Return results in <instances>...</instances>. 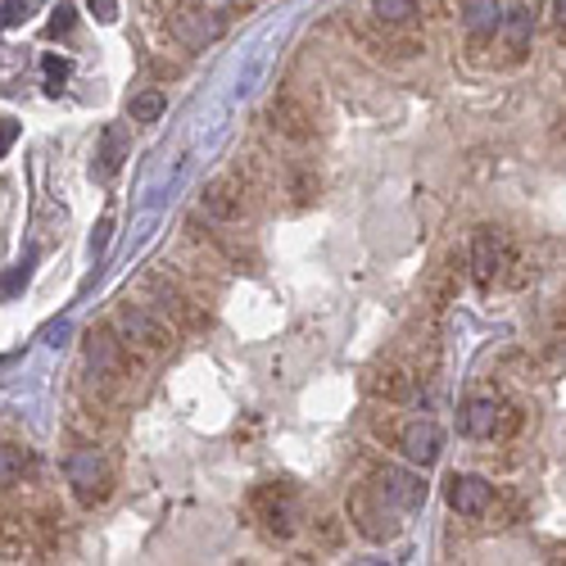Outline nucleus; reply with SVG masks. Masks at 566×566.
Returning a JSON list of instances; mask_svg holds the SVG:
<instances>
[{
	"mask_svg": "<svg viewBox=\"0 0 566 566\" xmlns=\"http://www.w3.org/2000/svg\"><path fill=\"white\" fill-rule=\"evenodd\" d=\"M371 485L381 490L390 503H399L403 512H412V507L427 503V481H421L417 471H408V467H395V462L376 467V471H371Z\"/></svg>",
	"mask_w": 566,
	"mask_h": 566,
	"instance_id": "nucleus-13",
	"label": "nucleus"
},
{
	"mask_svg": "<svg viewBox=\"0 0 566 566\" xmlns=\"http://www.w3.org/2000/svg\"><path fill=\"white\" fill-rule=\"evenodd\" d=\"M371 436L381 444H390V449H399L408 467H431L440 458V449H444V431H440V421H431V417H408L403 421L395 412H376L371 417Z\"/></svg>",
	"mask_w": 566,
	"mask_h": 566,
	"instance_id": "nucleus-2",
	"label": "nucleus"
},
{
	"mask_svg": "<svg viewBox=\"0 0 566 566\" xmlns=\"http://www.w3.org/2000/svg\"><path fill=\"white\" fill-rule=\"evenodd\" d=\"M200 205L218 227H241L254 218V186L245 181V172H222L205 186Z\"/></svg>",
	"mask_w": 566,
	"mask_h": 566,
	"instance_id": "nucleus-8",
	"label": "nucleus"
},
{
	"mask_svg": "<svg viewBox=\"0 0 566 566\" xmlns=\"http://www.w3.org/2000/svg\"><path fill=\"white\" fill-rule=\"evenodd\" d=\"M14 140H19V123H6V127H0V159L10 155V146H14Z\"/></svg>",
	"mask_w": 566,
	"mask_h": 566,
	"instance_id": "nucleus-26",
	"label": "nucleus"
},
{
	"mask_svg": "<svg viewBox=\"0 0 566 566\" xmlns=\"http://www.w3.org/2000/svg\"><path fill=\"white\" fill-rule=\"evenodd\" d=\"M531 36H535V6L531 0H516L512 10H503V23H499V64L516 69L526 55H531Z\"/></svg>",
	"mask_w": 566,
	"mask_h": 566,
	"instance_id": "nucleus-11",
	"label": "nucleus"
},
{
	"mask_svg": "<svg viewBox=\"0 0 566 566\" xmlns=\"http://www.w3.org/2000/svg\"><path fill=\"white\" fill-rule=\"evenodd\" d=\"M32 471H36V458L32 449L23 444H0V490H19L23 481H32Z\"/></svg>",
	"mask_w": 566,
	"mask_h": 566,
	"instance_id": "nucleus-17",
	"label": "nucleus"
},
{
	"mask_svg": "<svg viewBox=\"0 0 566 566\" xmlns=\"http://www.w3.org/2000/svg\"><path fill=\"white\" fill-rule=\"evenodd\" d=\"M41 69H45V77H51V91H60V82L69 77V64H64L60 55H45V60H41Z\"/></svg>",
	"mask_w": 566,
	"mask_h": 566,
	"instance_id": "nucleus-22",
	"label": "nucleus"
},
{
	"mask_svg": "<svg viewBox=\"0 0 566 566\" xmlns=\"http://www.w3.org/2000/svg\"><path fill=\"white\" fill-rule=\"evenodd\" d=\"M471 276H476V286L481 291H494L499 281H507V268H516V250L512 241L499 231V227H481L476 235H471Z\"/></svg>",
	"mask_w": 566,
	"mask_h": 566,
	"instance_id": "nucleus-9",
	"label": "nucleus"
},
{
	"mask_svg": "<svg viewBox=\"0 0 566 566\" xmlns=\"http://www.w3.org/2000/svg\"><path fill=\"white\" fill-rule=\"evenodd\" d=\"M96 159H101V172H105V177H114V172L123 168V159H127V132H123L118 123H109V127L101 132V155H96Z\"/></svg>",
	"mask_w": 566,
	"mask_h": 566,
	"instance_id": "nucleus-18",
	"label": "nucleus"
},
{
	"mask_svg": "<svg viewBox=\"0 0 566 566\" xmlns=\"http://www.w3.org/2000/svg\"><path fill=\"white\" fill-rule=\"evenodd\" d=\"M114 332L123 336V345H127L140 363H159V358H168V354L177 349V326H172L159 308H150V304L123 300V304L114 308Z\"/></svg>",
	"mask_w": 566,
	"mask_h": 566,
	"instance_id": "nucleus-1",
	"label": "nucleus"
},
{
	"mask_svg": "<svg viewBox=\"0 0 566 566\" xmlns=\"http://www.w3.org/2000/svg\"><path fill=\"white\" fill-rule=\"evenodd\" d=\"M553 19H557V32L566 36V0H553Z\"/></svg>",
	"mask_w": 566,
	"mask_h": 566,
	"instance_id": "nucleus-27",
	"label": "nucleus"
},
{
	"mask_svg": "<svg viewBox=\"0 0 566 566\" xmlns=\"http://www.w3.org/2000/svg\"><path fill=\"white\" fill-rule=\"evenodd\" d=\"M164 14H168V32H172L181 45H191V51L209 45L213 32H218L213 19H209V10L200 6V0H168Z\"/></svg>",
	"mask_w": 566,
	"mask_h": 566,
	"instance_id": "nucleus-12",
	"label": "nucleus"
},
{
	"mask_svg": "<svg viewBox=\"0 0 566 566\" xmlns=\"http://www.w3.org/2000/svg\"><path fill=\"white\" fill-rule=\"evenodd\" d=\"M399 503H390L381 490H376L371 481L354 485L349 490V503H345V516H349V526L367 539V544H386L399 535Z\"/></svg>",
	"mask_w": 566,
	"mask_h": 566,
	"instance_id": "nucleus-6",
	"label": "nucleus"
},
{
	"mask_svg": "<svg viewBox=\"0 0 566 566\" xmlns=\"http://www.w3.org/2000/svg\"><path fill=\"white\" fill-rule=\"evenodd\" d=\"M499 23H503L499 0H462V32H467L471 51H485V45H494Z\"/></svg>",
	"mask_w": 566,
	"mask_h": 566,
	"instance_id": "nucleus-16",
	"label": "nucleus"
},
{
	"mask_svg": "<svg viewBox=\"0 0 566 566\" xmlns=\"http://www.w3.org/2000/svg\"><path fill=\"white\" fill-rule=\"evenodd\" d=\"M64 476H69V490H73V499H77L82 507L109 503V494H114V485H118V471H114V462H109V453H105L101 444L73 449L69 462H64Z\"/></svg>",
	"mask_w": 566,
	"mask_h": 566,
	"instance_id": "nucleus-4",
	"label": "nucleus"
},
{
	"mask_svg": "<svg viewBox=\"0 0 566 566\" xmlns=\"http://www.w3.org/2000/svg\"><path fill=\"white\" fill-rule=\"evenodd\" d=\"M146 295H150V308H159L177 332H205L209 326V308L200 300V291L186 286V276L172 272V268H155L146 272Z\"/></svg>",
	"mask_w": 566,
	"mask_h": 566,
	"instance_id": "nucleus-3",
	"label": "nucleus"
},
{
	"mask_svg": "<svg viewBox=\"0 0 566 566\" xmlns=\"http://www.w3.org/2000/svg\"><path fill=\"white\" fill-rule=\"evenodd\" d=\"M458 427L467 440L494 444V440H507V436L522 431V412H516V403H507L503 395H471L458 412Z\"/></svg>",
	"mask_w": 566,
	"mask_h": 566,
	"instance_id": "nucleus-5",
	"label": "nucleus"
},
{
	"mask_svg": "<svg viewBox=\"0 0 566 566\" xmlns=\"http://www.w3.org/2000/svg\"><path fill=\"white\" fill-rule=\"evenodd\" d=\"M453 291H458V268L444 263V268L436 272V281H431V300H436V308H444V304L453 300Z\"/></svg>",
	"mask_w": 566,
	"mask_h": 566,
	"instance_id": "nucleus-21",
	"label": "nucleus"
},
{
	"mask_svg": "<svg viewBox=\"0 0 566 566\" xmlns=\"http://www.w3.org/2000/svg\"><path fill=\"white\" fill-rule=\"evenodd\" d=\"M69 28H73V10H69V6H60V10H55V19H51V36H64Z\"/></svg>",
	"mask_w": 566,
	"mask_h": 566,
	"instance_id": "nucleus-25",
	"label": "nucleus"
},
{
	"mask_svg": "<svg viewBox=\"0 0 566 566\" xmlns=\"http://www.w3.org/2000/svg\"><path fill=\"white\" fill-rule=\"evenodd\" d=\"M444 499H449V507L458 512V516H485L490 507H494V485L485 481V476H453L444 481Z\"/></svg>",
	"mask_w": 566,
	"mask_h": 566,
	"instance_id": "nucleus-15",
	"label": "nucleus"
},
{
	"mask_svg": "<svg viewBox=\"0 0 566 566\" xmlns=\"http://www.w3.org/2000/svg\"><path fill=\"white\" fill-rule=\"evenodd\" d=\"M19 286H28V263H23V268H14L6 281H0V295H14Z\"/></svg>",
	"mask_w": 566,
	"mask_h": 566,
	"instance_id": "nucleus-24",
	"label": "nucleus"
},
{
	"mask_svg": "<svg viewBox=\"0 0 566 566\" xmlns=\"http://www.w3.org/2000/svg\"><path fill=\"white\" fill-rule=\"evenodd\" d=\"M268 123H272L276 136H286V140H313V132H317L313 109L300 96H291V91H281V96L268 101Z\"/></svg>",
	"mask_w": 566,
	"mask_h": 566,
	"instance_id": "nucleus-14",
	"label": "nucleus"
},
{
	"mask_svg": "<svg viewBox=\"0 0 566 566\" xmlns=\"http://www.w3.org/2000/svg\"><path fill=\"white\" fill-rule=\"evenodd\" d=\"M417 381H421V371L408 363V358H381L367 376H363V390L376 399V403H408L417 395Z\"/></svg>",
	"mask_w": 566,
	"mask_h": 566,
	"instance_id": "nucleus-10",
	"label": "nucleus"
},
{
	"mask_svg": "<svg viewBox=\"0 0 566 566\" xmlns=\"http://www.w3.org/2000/svg\"><path fill=\"white\" fill-rule=\"evenodd\" d=\"M109 227H114V222H109V218H105V222H101V227H96V250H105V241H109Z\"/></svg>",
	"mask_w": 566,
	"mask_h": 566,
	"instance_id": "nucleus-28",
	"label": "nucleus"
},
{
	"mask_svg": "<svg viewBox=\"0 0 566 566\" xmlns=\"http://www.w3.org/2000/svg\"><path fill=\"white\" fill-rule=\"evenodd\" d=\"M371 19L381 28H408L417 19V0H371Z\"/></svg>",
	"mask_w": 566,
	"mask_h": 566,
	"instance_id": "nucleus-19",
	"label": "nucleus"
},
{
	"mask_svg": "<svg viewBox=\"0 0 566 566\" xmlns=\"http://www.w3.org/2000/svg\"><path fill=\"white\" fill-rule=\"evenodd\" d=\"M164 109H168V96H164L159 86L136 91V96H132V123H155Z\"/></svg>",
	"mask_w": 566,
	"mask_h": 566,
	"instance_id": "nucleus-20",
	"label": "nucleus"
},
{
	"mask_svg": "<svg viewBox=\"0 0 566 566\" xmlns=\"http://www.w3.org/2000/svg\"><path fill=\"white\" fill-rule=\"evenodd\" d=\"M250 507H254V516L263 522V531H268L272 539H295V535H300L304 507H300L295 485H286V481H268V485H259V490L250 494Z\"/></svg>",
	"mask_w": 566,
	"mask_h": 566,
	"instance_id": "nucleus-7",
	"label": "nucleus"
},
{
	"mask_svg": "<svg viewBox=\"0 0 566 566\" xmlns=\"http://www.w3.org/2000/svg\"><path fill=\"white\" fill-rule=\"evenodd\" d=\"M86 10L96 14L101 23H114L118 19V0H86Z\"/></svg>",
	"mask_w": 566,
	"mask_h": 566,
	"instance_id": "nucleus-23",
	"label": "nucleus"
}]
</instances>
